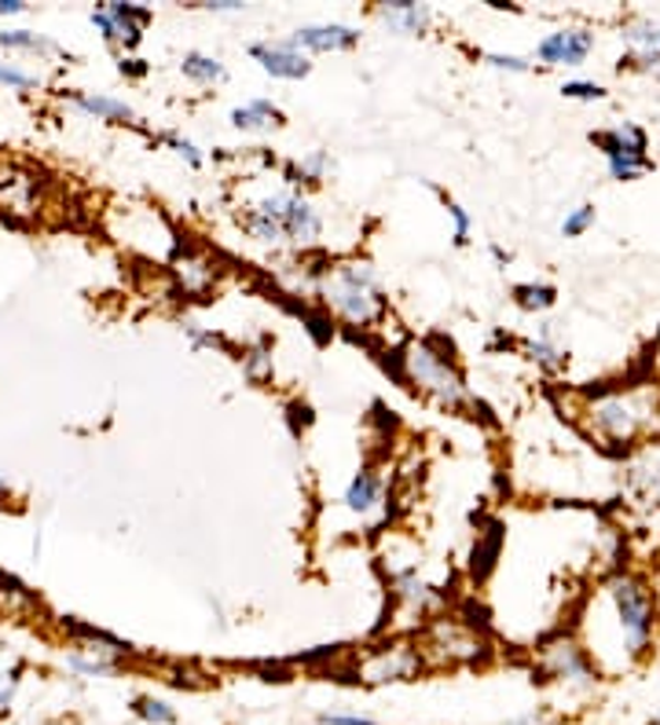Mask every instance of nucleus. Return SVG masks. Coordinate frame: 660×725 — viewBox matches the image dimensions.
<instances>
[{"label":"nucleus","mask_w":660,"mask_h":725,"mask_svg":"<svg viewBox=\"0 0 660 725\" xmlns=\"http://www.w3.org/2000/svg\"><path fill=\"white\" fill-rule=\"evenodd\" d=\"M249 60H254L260 71L279 77V81H301L312 74V60L305 52L294 49L290 41H257L249 44Z\"/></svg>","instance_id":"obj_12"},{"label":"nucleus","mask_w":660,"mask_h":725,"mask_svg":"<svg viewBox=\"0 0 660 725\" xmlns=\"http://www.w3.org/2000/svg\"><path fill=\"white\" fill-rule=\"evenodd\" d=\"M514 305L521 308V312L543 316L557 305V290L551 282H518L514 286Z\"/></svg>","instance_id":"obj_29"},{"label":"nucleus","mask_w":660,"mask_h":725,"mask_svg":"<svg viewBox=\"0 0 660 725\" xmlns=\"http://www.w3.org/2000/svg\"><path fill=\"white\" fill-rule=\"evenodd\" d=\"M66 99H71L77 110L93 114V118H99V121H114V125H132L136 121V110L129 107V103L114 99V96H107V92H71Z\"/></svg>","instance_id":"obj_22"},{"label":"nucleus","mask_w":660,"mask_h":725,"mask_svg":"<svg viewBox=\"0 0 660 725\" xmlns=\"http://www.w3.org/2000/svg\"><path fill=\"white\" fill-rule=\"evenodd\" d=\"M595 221H598V210L590 202H584V205H573V210H565V216H562V235L565 238H584L590 227H595Z\"/></svg>","instance_id":"obj_33"},{"label":"nucleus","mask_w":660,"mask_h":725,"mask_svg":"<svg viewBox=\"0 0 660 725\" xmlns=\"http://www.w3.org/2000/svg\"><path fill=\"white\" fill-rule=\"evenodd\" d=\"M576 422L602 451L628 455L631 447H639L657 429L660 388L653 382L590 388V393L579 396Z\"/></svg>","instance_id":"obj_2"},{"label":"nucleus","mask_w":660,"mask_h":725,"mask_svg":"<svg viewBox=\"0 0 660 725\" xmlns=\"http://www.w3.org/2000/svg\"><path fill=\"white\" fill-rule=\"evenodd\" d=\"M379 19L401 38H415V33H426V26L434 22V8L415 4V0H385V4H379Z\"/></svg>","instance_id":"obj_17"},{"label":"nucleus","mask_w":660,"mask_h":725,"mask_svg":"<svg viewBox=\"0 0 660 725\" xmlns=\"http://www.w3.org/2000/svg\"><path fill=\"white\" fill-rule=\"evenodd\" d=\"M492 655V641L485 638V630L462 619H434L426 627L423 638V660L434 667H473L485 663Z\"/></svg>","instance_id":"obj_5"},{"label":"nucleus","mask_w":660,"mask_h":725,"mask_svg":"<svg viewBox=\"0 0 660 725\" xmlns=\"http://www.w3.org/2000/svg\"><path fill=\"white\" fill-rule=\"evenodd\" d=\"M41 205L38 177L22 166H0V216L11 221H30Z\"/></svg>","instance_id":"obj_11"},{"label":"nucleus","mask_w":660,"mask_h":725,"mask_svg":"<svg viewBox=\"0 0 660 725\" xmlns=\"http://www.w3.org/2000/svg\"><path fill=\"white\" fill-rule=\"evenodd\" d=\"M503 543H507L503 521H481V532H477L473 546H470V579L473 583H485L488 575L496 572L499 557H503Z\"/></svg>","instance_id":"obj_16"},{"label":"nucleus","mask_w":660,"mask_h":725,"mask_svg":"<svg viewBox=\"0 0 660 725\" xmlns=\"http://www.w3.org/2000/svg\"><path fill=\"white\" fill-rule=\"evenodd\" d=\"M330 169H334L330 154L327 151H312V154H305L298 161H287V166H283V180H287L290 191H298L301 183H305V188H316V183L327 180Z\"/></svg>","instance_id":"obj_25"},{"label":"nucleus","mask_w":660,"mask_h":725,"mask_svg":"<svg viewBox=\"0 0 660 725\" xmlns=\"http://www.w3.org/2000/svg\"><path fill=\"white\" fill-rule=\"evenodd\" d=\"M184 333H188V338H191V344H195V349H206V344H210V349H213V344H224V338H221V333H213V330H202L199 322H188V327H184Z\"/></svg>","instance_id":"obj_42"},{"label":"nucleus","mask_w":660,"mask_h":725,"mask_svg":"<svg viewBox=\"0 0 660 725\" xmlns=\"http://www.w3.org/2000/svg\"><path fill=\"white\" fill-rule=\"evenodd\" d=\"M426 671L423 649H415L412 641H390L371 649L368 655L356 660V674L360 682L368 685H401V682H415L418 674Z\"/></svg>","instance_id":"obj_7"},{"label":"nucleus","mask_w":660,"mask_h":725,"mask_svg":"<svg viewBox=\"0 0 660 725\" xmlns=\"http://www.w3.org/2000/svg\"><path fill=\"white\" fill-rule=\"evenodd\" d=\"M525 355L543 371H562L568 363V349L562 344V330H557V322H540L536 333L525 341Z\"/></svg>","instance_id":"obj_18"},{"label":"nucleus","mask_w":660,"mask_h":725,"mask_svg":"<svg viewBox=\"0 0 660 725\" xmlns=\"http://www.w3.org/2000/svg\"><path fill=\"white\" fill-rule=\"evenodd\" d=\"M620 38L628 44V60H620V66H631V71H646V74L660 71V22L657 19L624 22Z\"/></svg>","instance_id":"obj_14"},{"label":"nucleus","mask_w":660,"mask_h":725,"mask_svg":"<svg viewBox=\"0 0 660 725\" xmlns=\"http://www.w3.org/2000/svg\"><path fill=\"white\" fill-rule=\"evenodd\" d=\"M492 260L499 264V268H507V264L514 260V253H510V249H503V246H492Z\"/></svg>","instance_id":"obj_49"},{"label":"nucleus","mask_w":660,"mask_h":725,"mask_svg":"<svg viewBox=\"0 0 660 725\" xmlns=\"http://www.w3.org/2000/svg\"><path fill=\"white\" fill-rule=\"evenodd\" d=\"M444 210H448V216H451V242H455V246H470L473 216L466 213L455 199H448V194H444Z\"/></svg>","instance_id":"obj_35"},{"label":"nucleus","mask_w":660,"mask_h":725,"mask_svg":"<svg viewBox=\"0 0 660 725\" xmlns=\"http://www.w3.org/2000/svg\"><path fill=\"white\" fill-rule=\"evenodd\" d=\"M206 8H210V11H243L246 4H238V0H210Z\"/></svg>","instance_id":"obj_48"},{"label":"nucleus","mask_w":660,"mask_h":725,"mask_svg":"<svg viewBox=\"0 0 660 725\" xmlns=\"http://www.w3.org/2000/svg\"><path fill=\"white\" fill-rule=\"evenodd\" d=\"M19 674H22V667H11V671H0V715L11 707V700H15V693H19Z\"/></svg>","instance_id":"obj_41"},{"label":"nucleus","mask_w":660,"mask_h":725,"mask_svg":"<svg viewBox=\"0 0 660 725\" xmlns=\"http://www.w3.org/2000/svg\"><path fill=\"white\" fill-rule=\"evenodd\" d=\"M0 605L8 608V612H19V608H33L38 605V597L30 594V586L15 579V575L0 572Z\"/></svg>","instance_id":"obj_32"},{"label":"nucleus","mask_w":660,"mask_h":725,"mask_svg":"<svg viewBox=\"0 0 660 725\" xmlns=\"http://www.w3.org/2000/svg\"><path fill=\"white\" fill-rule=\"evenodd\" d=\"M0 49H15V52H60V44L41 38L33 30H0Z\"/></svg>","instance_id":"obj_31"},{"label":"nucleus","mask_w":660,"mask_h":725,"mask_svg":"<svg viewBox=\"0 0 660 725\" xmlns=\"http://www.w3.org/2000/svg\"><path fill=\"white\" fill-rule=\"evenodd\" d=\"M177 275H180V286H184V294L199 297L206 294L213 282H217V264H213L206 253L199 249H180L177 246Z\"/></svg>","instance_id":"obj_19"},{"label":"nucleus","mask_w":660,"mask_h":725,"mask_svg":"<svg viewBox=\"0 0 660 725\" xmlns=\"http://www.w3.org/2000/svg\"><path fill=\"white\" fill-rule=\"evenodd\" d=\"M595 608L613 619L609 630H590L584 641L587 655L602 671L606 655L617 652V671H628L631 663H639L646 652L653 649L657 630H660V608L653 601V586L635 572H617L602 583L595 597Z\"/></svg>","instance_id":"obj_1"},{"label":"nucleus","mask_w":660,"mask_h":725,"mask_svg":"<svg viewBox=\"0 0 660 725\" xmlns=\"http://www.w3.org/2000/svg\"><path fill=\"white\" fill-rule=\"evenodd\" d=\"M540 671H543V678L573 689V693H595L598 682H602V671L587 655L584 641L573 638V635H557L551 641H543Z\"/></svg>","instance_id":"obj_6"},{"label":"nucleus","mask_w":660,"mask_h":725,"mask_svg":"<svg viewBox=\"0 0 660 725\" xmlns=\"http://www.w3.org/2000/svg\"><path fill=\"white\" fill-rule=\"evenodd\" d=\"M272 371H276V363H272V341L260 338L243 352V374L249 382H268Z\"/></svg>","instance_id":"obj_30"},{"label":"nucleus","mask_w":660,"mask_h":725,"mask_svg":"<svg viewBox=\"0 0 660 725\" xmlns=\"http://www.w3.org/2000/svg\"><path fill=\"white\" fill-rule=\"evenodd\" d=\"M624 491L639 510L660 513V436H646L624 455Z\"/></svg>","instance_id":"obj_8"},{"label":"nucleus","mask_w":660,"mask_h":725,"mask_svg":"<svg viewBox=\"0 0 660 725\" xmlns=\"http://www.w3.org/2000/svg\"><path fill=\"white\" fill-rule=\"evenodd\" d=\"M227 121L243 132H268V129L287 125V114H283L272 99H246V103H238V107H232Z\"/></svg>","instance_id":"obj_21"},{"label":"nucleus","mask_w":660,"mask_h":725,"mask_svg":"<svg viewBox=\"0 0 660 725\" xmlns=\"http://www.w3.org/2000/svg\"><path fill=\"white\" fill-rule=\"evenodd\" d=\"M345 510L349 513H360V516H368L374 505L382 502V477H379V469H371V466H363L356 477L349 480V488H345Z\"/></svg>","instance_id":"obj_23"},{"label":"nucleus","mask_w":660,"mask_h":725,"mask_svg":"<svg viewBox=\"0 0 660 725\" xmlns=\"http://www.w3.org/2000/svg\"><path fill=\"white\" fill-rule=\"evenodd\" d=\"M316 294H320V301L330 312L352 322V327H374L385 316V305H390L379 268L360 257L330 264Z\"/></svg>","instance_id":"obj_3"},{"label":"nucleus","mask_w":660,"mask_h":725,"mask_svg":"<svg viewBox=\"0 0 660 725\" xmlns=\"http://www.w3.org/2000/svg\"><path fill=\"white\" fill-rule=\"evenodd\" d=\"M404 374H407V385H418V393L437 399L440 407H448V411L477 407L470 385H466L459 363H455V355H451V341H444L440 333L404 344Z\"/></svg>","instance_id":"obj_4"},{"label":"nucleus","mask_w":660,"mask_h":725,"mask_svg":"<svg viewBox=\"0 0 660 725\" xmlns=\"http://www.w3.org/2000/svg\"><path fill=\"white\" fill-rule=\"evenodd\" d=\"M180 71H184V77L195 81V85H224L227 81V66L217 55H206V52H184Z\"/></svg>","instance_id":"obj_28"},{"label":"nucleus","mask_w":660,"mask_h":725,"mask_svg":"<svg viewBox=\"0 0 660 725\" xmlns=\"http://www.w3.org/2000/svg\"><path fill=\"white\" fill-rule=\"evenodd\" d=\"M590 143L598 147L606 161H650V136H646L642 125H635V121L609 125V129L590 132Z\"/></svg>","instance_id":"obj_13"},{"label":"nucleus","mask_w":660,"mask_h":725,"mask_svg":"<svg viewBox=\"0 0 660 725\" xmlns=\"http://www.w3.org/2000/svg\"><path fill=\"white\" fill-rule=\"evenodd\" d=\"M320 722L323 725H379L368 715H341V711H327V715H320Z\"/></svg>","instance_id":"obj_43"},{"label":"nucleus","mask_w":660,"mask_h":725,"mask_svg":"<svg viewBox=\"0 0 660 725\" xmlns=\"http://www.w3.org/2000/svg\"><path fill=\"white\" fill-rule=\"evenodd\" d=\"M650 725H660V715H657V718H650Z\"/></svg>","instance_id":"obj_51"},{"label":"nucleus","mask_w":660,"mask_h":725,"mask_svg":"<svg viewBox=\"0 0 660 725\" xmlns=\"http://www.w3.org/2000/svg\"><path fill=\"white\" fill-rule=\"evenodd\" d=\"M595 30L587 26H562L551 30L547 38L536 44V60L543 66H584L587 55L595 52Z\"/></svg>","instance_id":"obj_10"},{"label":"nucleus","mask_w":660,"mask_h":725,"mask_svg":"<svg viewBox=\"0 0 660 725\" xmlns=\"http://www.w3.org/2000/svg\"><path fill=\"white\" fill-rule=\"evenodd\" d=\"M162 143L166 147H173V151L188 161L191 169H202L206 166V154H202V147L195 143V140H188V136H180V132H162Z\"/></svg>","instance_id":"obj_37"},{"label":"nucleus","mask_w":660,"mask_h":725,"mask_svg":"<svg viewBox=\"0 0 660 725\" xmlns=\"http://www.w3.org/2000/svg\"><path fill=\"white\" fill-rule=\"evenodd\" d=\"M507 725H551V718L543 715V711H529V715H518V718H510Z\"/></svg>","instance_id":"obj_46"},{"label":"nucleus","mask_w":660,"mask_h":725,"mask_svg":"<svg viewBox=\"0 0 660 725\" xmlns=\"http://www.w3.org/2000/svg\"><path fill=\"white\" fill-rule=\"evenodd\" d=\"M238 224H243L246 235L254 242H260V246H279V242H287V235H283V224L276 221V213L265 210V202L246 205V210L238 213Z\"/></svg>","instance_id":"obj_26"},{"label":"nucleus","mask_w":660,"mask_h":725,"mask_svg":"<svg viewBox=\"0 0 660 725\" xmlns=\"http://www.w3.org/2000/svg\"><path fill=\"white\" fill-rule=\"evenodd\" d=\"M132 711H136V718H143V722H151V725H173L177 722V711L169 707L166 700H158V696H136Z\"/></svg>","instance_id":"obj_34"},{"label":"nucleus","mask_w":660,"mask_h":725,"mask_svg":"<svg viewBox=\"0 0 660 725\" xmlns=\"http://www.w3.org/2000/svg\"><path fill=\"white\" fill-rule=\"evenodd\" d=\"M4 494H11V488H8V480L0 477V499H4Z\"/></svg>","instance_id":"obj_50"},{"label":"nucleus","mask_w":660,"mask_h":725,"mask_svg":"<svg viewBox=\"0 0 660 725\" xmlns=\"http://www.w3.org/2000/svg\"><path fill=\"white\" fill-rule=\"evenodd\" d=\"M562 96L565 99H579V103H598V99H606L609 96V88L606 85H598V81H565L562 85Z\"/></svg>","instance_id":"obj_38"},{"label":"nucleus","mask_w":660,"mask_h":725,"mask_svg":"<svg viewBox=\"0 0 660 725\" xmlns=\"http://www.w3.org/2000/svg\"><path fill=\"white\" fill-rule=\"evenodd\" d=\"M287 41L298 52H349L360 44V30L349 22H312V26H298Z\"/></svg>","instance_id":"obj_15"},{"label":"nucleus","mask_w":660,"mask_h":725,"mask_svg":"<svg viewBox=\"0 0 660 725\" xmlns=\"http://www.w3.org/2000/svg\"><path fill=\"white\" fill-rule=\"evenodd\" d=\"M26 11V4L22 0H0V19H8V15H22Z\"/></svg>","instance_id":"obj_47"},{"label":"nucleus","mask_w":660,"mask_h":725,"mask_svg":"<svg viewBox=\"0 0 660 725\" xmlns=\"http://www.w3.org/2000/svg\"><path fill=\"white\" fill-rule=\"evenodd\" d=\"M0 85H8V88H15V92H30V88L41 85V77L19 71V66H11V63H0Z\"/></svg>","instance_id":"obj_39"},{"label":"nucleus","mask_w":660,"mask_h":725,"mask_svg":"<svg viewBox=\"0 0 660 725\" xmlns=\"http://www.w3.org/2000/svg\"><path fill=\"white\" fill-rule=\"evenodd\" d=\"M393 590H396V597H401L404 605L418 608V612H429V608L440 601V594H437L434 586H429L415 568L393 572Z\"/></svg>","instance_id":"obj_27"},{"label":"nucleus","mask_w":660,"mask_h":725,"mask_svg":"<svg viewBox=\"0 0 660 725\" xmlns=\"http://www.w3.org/2000/svg\"><path fill=\"white\" fill-rule=\"evenodd\" d=\"M118 71H121L125 77H147V71H151V66H147L143 60H136V55H121Z\"/></svg>","instance_id":"obj_45"},{"label":"nucleus","mask_w":660,"mask_h":725,"mask_svg":"<svg viewBox=\"0 0 660 725\" xmlns=\"http://www.w3.org/2000/svg\"><path fill=\"white\" fill-rule=\"evenodd\" d=\"M305 319V330L312 333L316 344H330L334 341V322H330V312H316V308H298Z\"/></svg>","instance_id":"obj_36"},{"label":"nucleus","mask_w":660,"mask_h":725,"mask_svg":"<svg viewBox=\"0 0 660 725\" xmlns=\"http://www.w3.org/2000/svg\"><path fill=\"white\" fill-rule=\"evenodd\" d=\"M265 210L276 213V221L283 224V235H287L290 246H316V238L323 235V216L320 210L305 199L301 191H276V194H265Z\"/></svg>","instance_id":"obj_9"},{"label":"nucleus","mask_w":660,"mask_h":725,"mask_svg":"<svg viewBox=\"0 0 660 725\" xmlns=\"http://www.w3.org/2000/svg\"><path fill=\"white\" fill-rule=\"evenodd\" d=\"M63 667L77 678H114L121 671V660L118 655H107V652H96V649H82L77 644L74 652L63 655Z\"/></svg>","instance_id":"obj_24"},{"label":"nucleus","mask_w":660,"mask_h":725,"mask_svg":"<svg viewBox=\"0 0 660 725\" xmlns=\"http://www.w3.org/2000/svg\"><path fill=\"white\" fill-rule=\"evenodd\" d=\"M107 15L114 22V33H118V44H125V49H136V44L143 41V30L151 26V8L143 4H125V0H110Z\"/></svg>","instance_id":"obj_20"},{"label":"nucleus","mask_w":660,"mask_h":725,"mask_svg":"<svg viewBox=\"0 0 660 725\" xmlns=\"http://www.w3.org/2000/svg\"><path fill=\"white\" fill-rule=\"evenodd\" d=\"M481 60L496 71H510V74H525L529 71V60L525 55H514V52H485Z\"/></svg>","instance_id":"obj_40"},{"label":"nucleus","mask_w":660,"mask_h":725,"mask_svg":"<svg viewBox=\"0 0 660 725\" xmlns=\"http://www.w3.org/2000/svg\"><path fill=\"white\" fill-rule=\"evenodd\" d=\"M93 26L104 33V41L118 44V33H114V22H110V15H107V8H96V11H93Z\"/></svg>","instance_id":"obj_44"}]
</instances>
